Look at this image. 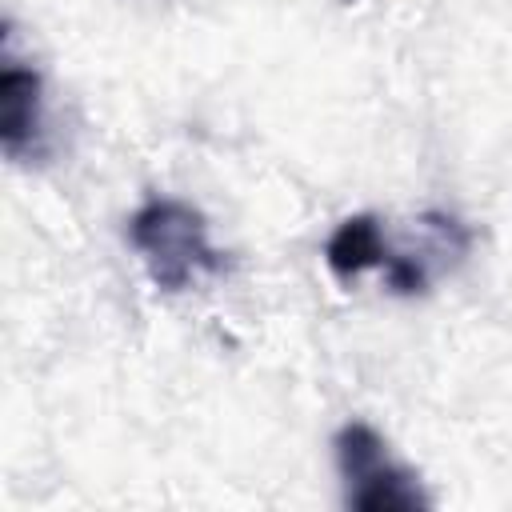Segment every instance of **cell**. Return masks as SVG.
<instances>
[{
  "mask_svg": "<svg viewBox=\"0 0 512 512\" xmlns=\"http://www.w3.org/2000/svg\"><path fill=\"white\" fill-rule=\"evenodd\" d=\"M332 456L344 488V504L356 512H416L432 508V496L424 492L420 476L396 460L392 444L368 424L348 420L332 436Z\"/></svg>",
  "mask_w": 512,
  "mask_h": 512,
  "instance_id": "cell-2",
  "label": "cell"
},
{
  "mask_svg": "<svg viewBox=\"0 0 512 512\" xmlns=\"http://www.w3.org/2000/svg\"><path fill=\"white\" fill-rule=\"evenodd\" d=\"M344 4H352V0H344Z\"/></svg>",
  "mask_w": 512,
  "mask_h": 512,
  "instance_id": "cell-5",
  "label": "cell"
},
{
  "mask_svg": "<svg viewBox=\"0 0 512 512\" xmlns=\"http://www.w3.org/2000/svg\"><path fill=\"white\" fill-rule=\"evenodd\" d=\"M128 244L136 248L148 280L168 296L228 268V256L208 236L204 212L176 196H148L128 216Z\"/></svg>",
  "mask_w": 512,
  "mask_h": 512,
  "instance_id": "cell-1",
  "label": "cell"
},
{
  "mask_svg": "<svg viewBox=\"0 0 512 512\" xmlns=\"http://www.w3.org/2000/svg\"><path fill=\"white\" fill-rule=\"evenodd\" d=\"M44 144V76L4 52L0 64V148L12 164H28Z\"/></svg>",
  "mask_w": 512,
  "mask_h": 512,
  "instance_id": "cell-3",
  "label": "cell"
},
{
  "mask_svg": "<svg viewBox=\"0 0 512 512\" xmlns=\"http://www.w3.org/2000/svg\"><path fill=\"white\" fill-rule=\"evenodd\" d=\"M388 252L392 248H388V236H384L380 220L372 212H356V216H348L332 228V236L324 244V264H328L336 284L352 288L364 272L384 268Z\"/></svg>",
  "mask_w": 512,
  "mask_h": 512,
  "instance_id": "cell-4",
  "label": "cell"
}]
</instances>
